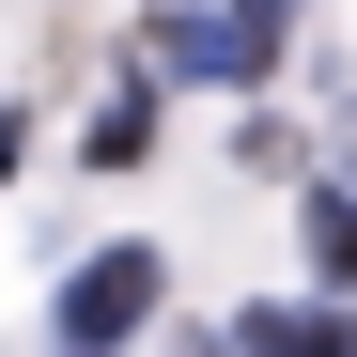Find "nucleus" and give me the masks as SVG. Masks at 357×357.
<instances>
[{
  "instance_id": "1",
  "label": "nucleus",
  "mask_w": 357,
  "mask_h": 357,
  "mask_svg": "<svg viewBox=\"0 0 357 357\" xmlns=\"http://www.w3.org/2000/svg\"><path fill=\"white\" fill-rule=\"evenodd\" d=\"M140 311H155V264H140V249H109V264L63 295V326H140Z\"/></svg>"
},
{
  "instance_id": "2",
  "label": "nucleus",
  "mask_w": 357,
  "mask_h": 357,
  "mask_svg": "<svg viewBox=\"0 0 357 357\" xmlns=\"http://www.w3.org/2000/svg\"><path fill=\"white\" fill-rule=\"evenodd\" d=\"M311 249H326V280H357V202H311Z\"/></svg>"
}]
</instances>
